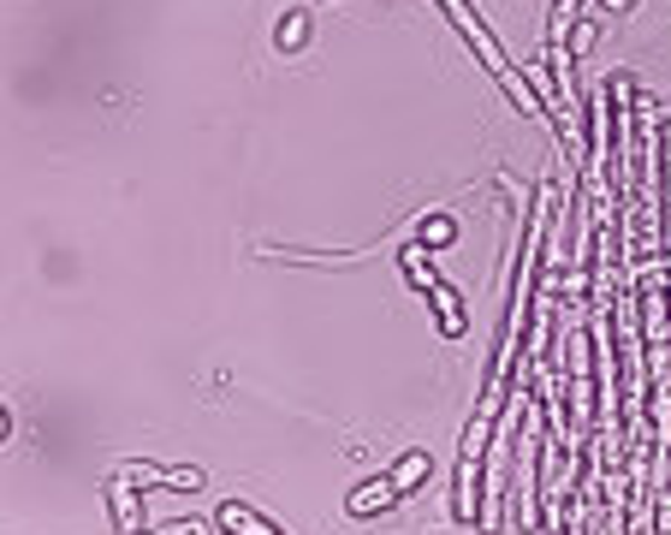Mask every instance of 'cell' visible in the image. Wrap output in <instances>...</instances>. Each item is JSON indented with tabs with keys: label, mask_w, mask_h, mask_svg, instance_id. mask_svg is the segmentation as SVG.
I'll use <instances>...</instances> for the list:
<instances>
[{
	"label": "cell",
	"mask_w": 671,
	"mask_h": 535,
	"mask_svg": "<svg viewBox=\"0 0 671 535\" xmlns=\"http://www.w3.org/2000/svg\"><path fill=\"white\" fill-rule=\"evenodd\" d=\"M434 7L445 12V24L458 30L463 42H470V55L481 60V72H488L499 90H505L511 101H518V113H529V119H547V108H541V96H535V83H529V72L518 60L505 55V48H499V37L488 24H481V12L470 7V0H434Z\"/></svg>",
	"instance_id": "cell-1"
},
{
	"label": "cell",
	"mask_w": 671,
	"mask_h": 535,
	"mask_svg": "<svg viewBox=\"0 0 671 535\" xmlns=\"http://www.w3.org/2000/svg\"><path fill=\"white\" fill-rule=\"evenodd\" d=\"M119 476H126L131 488H173V494L209 488V476H202L197 464H149V458H137V464H119Z\"/></svg>",
	"instance_id": "cell-2"
},
{
	"label": "cell",
	"mask_w": 671,
	"mask_h": 535,
	"mask_svg": "<svg viewBox=\"0 0 671 535\" xmlns=\"http://www.w3.org/2000/svg\"><path fill=\"white\" fill-rule=\"evenodd\" d=\"M392 499H404L399 488H392V476H369V482H357V488L345 494V517H381Z\"/></svg>",
	"instance_id": "cell-3"
},
{
	"label": "cell",
	"mask_w": 671,
	"mask_h": 535,
	"mask_svg": "<svg viewBox=\"0 0 671 535\" xmlns=\"http://www.w3.org/2000/svg\"><path fill=\"white\" fill-rule=\"evenodd\" d=\"M399 268H404V280L422 291V298H434L440 291V268H434V250L422 245V238H410V245L399 250Z\"/></svg>",
	"instance_id": "cell-4"
},
{
	"label": "cell",
	"mask_w": 671,
	"mask_h": 535,
	"mask_svg": "<svg viewBox=\"0 0 671 535\" xmlns=\"http://www.w3.org/2000/svg\"><path fill=\"white\" fill-rule=\"evenodd\" d=\"M108 512H113V535H143V506H137V488L126 476L108 482Z\"/></svg>",
	"instance_id": "cell-5"
},
{
	"label": "cell",
	"mask_w": 671,
	"mask_h": 535,
	"mask_svg": "<svg viewBox=\"0 0 671 535\" xmlns=\"http://www.w3.org/2000/svg\"><path fill=\"white\" fill-rule=\"evenodd\" d=\"M214 524L227 529V535H286L280 524H273V517H262L256 506H244V499H227V506L214 512Z\"/></svg>",
	"instance_id": "cell-6"
},
{
	"label": "cell",
	"mask_w": 671,
	"mask_h": 535,
	"mask_svg": "<svg viewBox=\"0 0 671 535\" xmlns=\"http://www.w3.org/2000/svg\"><path fill=\"white\" fill-rule=\"evenodd\" d=\"M434 321H440L445 339H463V334H470V316H463L458 286H445V280H440V291H434Z\"/></svg>",
	"instance_id": "cell-7"
},
{
	"label": "cell",
	"mask_w": 671,
	"mask_h": 535,
	"mask_svg": "<svg viewBox=\"0 0 671 535\" xmlns=\"http://www.w3.org/2000/svg\"><path fill=\"white\" fill-rule=\"evenodd\" d=\"M428 470H434V464H428V453H417V446H410V453L392 464L387 476H392V488H399V494H417L422 482H428Z\"/></svg>",
	"instance_id": "cell-8"
},
{
	"label": "cell",
	"mask_w": 671,
	"mask_h": 535,
	"mask_svg": "<svg viewBox=\"0 0 671 535\" xmlns=\"http://www.w3.org/2000/svg\"><path fill=\"white\" fill-rule=\"evenodd\" d=\"M417 238H422V245H428V250L440 256V250H452V245H458V220L445 215V209H434V215H422V227H417Z\"/></svg>",
	"instance_id": "cell-9"
},
{
	"label": "cell",
	"mask_w": 671,
	"mask_h": 535,
	"mask_svg": "<svg viewBox=\"0 0 671 535\" xmlns=\"http://www.w3.org/2000/svg\"><path fill=\"white\" fill-rule=\"evenodd\" d=\"M273 42H280L286 55H298V48L309 42V12H286V19H280V30H273Z\"/></svg>",
	"instance_id": "cell-10"
},
{
	"label": "cell",
	"mask_w": 671,
	"mask_h": 535,
	"mask_svg": "<svg viewBox=\"0 0 671 535\" xmlns=\"http://www.w3.org/2000/svg\"><path fill=\"white\" fill-rule=\"evenodd\" d=\"M220 524H202V517H184V524H161V529H143V535H214Z\"/></svg>",
	"instance_id": "cell-11"
},
{
	"label": "cell",
	"mask_w": 671,
	"mask_h": 535,
	"mask_svg": "<svg viewBox=\"0 0 671 535\" xmlns=\"http://www.w3.org/2000/svg\"><path fill=\"white\" fill-rule=\"evenodd\" d=\"M564 48H571V55L582 60V55H589V48H594V24H589V19H582V24L571 30V42H564Z\"/></svg>",
	"instance_id": "cell-12"
},
{
	"label": "cell",
	"mask_w": 671,
	"mask_h": 535,
	"mask_svg": "<svg viewBox=\"0 0 671 535\" xmlns=\"http://www.w3.org/2000/svg\"><path fill=\"white\" fill-rule=\"evenodd\" d=\"M600 7H607V12H630V0H600Z\"/></svg>",
	"instance_id": "cell-13"
}]
</instances>
